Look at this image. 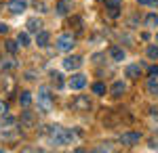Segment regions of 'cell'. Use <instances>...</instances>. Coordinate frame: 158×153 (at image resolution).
Wrapping results in <instances>:
<instances>
[{
    "mask_svg": "<svg viewBox=\"0 0 158 153\" xmlns=\"http://www.w3.org/2000/svg\"><path fill=\"white\" fill-rule=\"evenodd\" d=\"M93 92H95V94H106V86H103L101 82L93 84Z\"/></svg>",
    "mask_w": 158,
    "mask_h": 153,
    "instance_id": "obj_24",
    "label": "cell"
},
{
    "mask_svg": "<svg viewBox=\"0 0 158 153\" xmlns=\"http://www.w3.org/2000/svg\"><path fill=\"white\" fill-rule=\"evenodd\" d=\"M38 109H40V113H49L53 109V96H51L47 86H42L38 90Z\"/></svg>",
    "mask_w": 158,
    "mask_h": 153,
    "instance_id": "obj_2",
    "label": "cell"
},
{
    "mask_svg": "<svg viewBox=\"0 0 158 153\" xmlns=\"http://www.w3.org/2000/svg\"><path fill=\"white\" fill-rule=\"evenodd\" d=\"M139 4H150V0H137Z\"/></svg>",
    "mask_w": 158,
    "mask_h": 153,
    "instance_id": "obj_33",
    "label": "cell"
},
{
    "mask_svg": "<svg viewBox=\"0 0 158 153\" xmlns=\"http://www.w3.org/2000/svg\"><path fill=\"white\" fill-rule=\"evenodd\" d=\"M108 15L112 17V19H116V17L120 15V9H108Z\"/></svg>",
    "mask_w": 158,
    "mask_h": 153,
    "instance_id": "obj_28",
    "label": "cell"
},
{
    "mask_svg": "<svg viewBox=\"0 0 158 153\" xmlns=\"http://www.w3.org/2000/svg\"><path fill=\"white\" fill-rule=\"evenodd\" d=\"M146 53H148V57H150L152 61H156V59H158V46H156V44H150Z\"/></svg>",
    "mask_w": 158,
    "mask_h": 153,
    "instance_id": "obj_22",
    "label": "cell"
},
{
    "mask_svg": "<svg viewBox=\"0 0 158 153\" xmlns=\"http://www.w3.org/2000/svg\"><path fill=\"white\" fill-rule=\"evenodd\" d=\"M55 46H57V50H61V53H70V50L76 46V38H74L72 34H61V36H57V40H55Z\"/></svg>",
    "mask_w": 158,
    "mask_h": 153,
    "instance_id": "obj_3",
    "label": "cell"
},
{
    "mask_svg": "<svg viewBox=\"0 0 158 153\" xmlns=\"http://www.w3.org/2000/svg\"><path fill=\"white\" fill-rule=\"evenodd\" d=\"M49 141L53 143L55 147L68 145V143L74 141V132H70L68 128H61V126H51L49 128Z\"/></svg>",
    "mask_w": 158,
    "mask_h": 153,
    "instance_id": "obj_1",
    "label": "cell"
},
{
    "mask_svg": "<svg viewBox=\"0 0 158 153\" xmlns=\"http://www.w3.org/2000/svg\"><path fill=\"white\" fill-rule=\"evenodd\" d=\"M25 6H27V2H25V0H11L6 9H9L13 15H19V13L25 11Z\"/></svg>",
    "mask_w": 158,
    "mask_h": 153,
    "instance_id": "obj_8",
    "label": "cell"
},
{
    "mask_svg": "<svg viewBox=\"0 0 158 153\" xmlns=\"http://www.w3.org/2000/svg\"><path fill=\"white\" fill-rule=\"evenodd\" d=\"M156 42H158V34H156Z\"/></svg>",
    "mask_w": 158,
    "mask_h": 153,
    "instance_id": "obj_35",
    "label": "cell"
},
{
    "mask_svg": "<svg viewBox=\"0 0 158 153\" xmlns=\"http://www.w3.org/2000/svg\"><path fill=\"white\" fill-rule=\"evenodd\" d=\"M49 32H44V29H40V32H38L36 34V44L38 46H47V44H49Z\"/></svg>",
    "mask_w": 158,
    "mask_h": 153,
    "instance_id": "obj_14",
    "label": "cell"
},
{
    "mask_svg": "<svg viewBox=\"0 0 158 153\" xmlns=\"http://www.w3.org/2000/svg\"><path fill=\"white\" fill-rule=\"evenodd\" d=\"M108 9H120V0H103Z\"/></svg>",
    "mask_w": 158,
    "mask_h": 153,
    "instance_id": "obj_26",
    "label": "cell"
},
{
    "mask_svg": "<svg viewBox=\"0 0 158 153\" xmlns=\"http://www.w3.org/2000/svg\"><path fill=\"white\" fill-rule=\"evenodd\" d=\"M124 90H127L124 82H114V84H112V90H110V92H112V96H120Z\"/></svg>",
    "mask_w": 158,
    "mask_h": 153,
    "instance_id": "obj_15",
    "label": "cell"
},
{
    "mask_svg": "<svg viewBox=\"0 0 158 153\" xmlns=\"http://www.w3.org/2000/svg\"><path fill=\"white\" fill-rule=\"evenodd\" d=\"M13 124H15V120H13L11 116L4 113V118H2V126H13Z\"/></svg>",
    "mask_w": 158,
    "mask_h": 153,
    "instance_id": "obj_27",
    "label": "cell"
},
{
    "mask_svg": "<svg viewBox=\"0 0 158 153\" xmlns=\"http://www.w3.org/2000/svg\"><path fill=\"white\" fill-rule=\"evenodd\" d=\"M17 42H19V46H27V44H30V34H27V32H19Z\"/></svg>",
    "mask_w": 158,
    "mask_h": 153,
    "instance_id": "obj_18",
    "label": "cell"
},
{
    "mask_svg": "<svg viewBox=\"0 0 158 153\" xmlns=\"http://www.w3.org/2000/svg\"><path fill=\"white\" fill-rule=\"evenodd\" d=\"M85 84H86V76H82V73H74L70 78V88H74V90L85 88Z\"/></svg>",
    "mask_w": 158,
    "mask_h": 153,
    "instance_id": "obj_7",
    "label": "cell"
},
{
    "mask_svg": "<svg viewBox=\"0 0 158 153\" xmlns=\"http://www.w3.org/2000/svg\"><path fill=\"white\" fill-rule=\"evenodd\" d=\"M6 111H9V105H6V103H2V101H0V116H4V113H6Z\"/></svg>",
    "mask_w": 158,
    "mask_h": 153,
    "instance_id": "obj_30",
    "label": "cell"
},
{
    "mask_svg": "<svg viewBox=\"0 0 158 153\" xmlns=\"http://www.w3.org/2000/svg\"><path fill=\"white\" fill-rule=\"evenodd\" d=\"M51 78H53V84H55L57 88H63V76H61L59 71H53Z\"/></svg>",
    "mask_w": 158,
    "mask_h": 153,
    "instance_id": "obj_20",
    "label": "cell"
},
{
    "mask_svg": "<svg viewBox=\"0 0 158 153\" xmlns=\"http://www.w3.org/2000/svg\"><path fill=\"white\" fill-rule=\"evenodd\" d=\"M34 76H36L34 71H27V73H25V80H34Z\"/></svg>",
    "mask_w": 158,
    "mask_h": 153,
    "instance_id": "obj_32",
    "label": "cell"
},
{
    "mask_svg": "<svg viewBox=\"0 0 158 153\" xmlns=\"http://www.w3.org/2000/svg\"><path fill=\"white\" fill-rule=\"evenodd\" d=\"M72 25H76V29H82V19H80V17H74V19H70V27H72Z\"/></svg>",
    "mask_w": 158,
    "mask_h": 153,
    "instance_id": "obj_25",
    "label": "cell"
},
{
    "mask_svg": "<svg viewBox=\"0 0 158 153\" xmlns=\"http://www.w3.org/2000/svg\"><path fill=\"white\" fill-rule=\"evenodd\" d=\"M143 23H146V27L154 29V27L158 25V17H156V13H150V15L146 17V21H143Z\"/></svg>",
    "mask_w": 158,
    "mask_h": 153,
    "instance_id": "obj_17",
    "label": "cell"
},
{
    "mask_svg": "<svg viewBox=\"0 0 158 153\" xmlns=\"http://www.w3.org/2000/svg\"><path fill=\"white\" fill-rule=\"evenodd\" d=\"M55 11H57V15H68V13L72 11V2L70 0H59L57 6H55Z\"/></svg>",
    "mask_w": 158,
    "mask_h": 153,
    "instance_id": "obj_12",
    "label": "cell"
},
{
    "mask_svg": "<svg viewBox=\"0 0 158 153\" xmlns=\"http://www.w3.org/2000/svg\"><path fill=\"white\" fill-rule=\"evenodd\" d=\"M4 48L11 53V55H15L17 53V48H19V42H13V40H4Z\"/></svg>",
    "mask_w": 158,
    "mask_h": 153,
    "instance_id": "obj_21",
    "label": "cell"
},
{
    "mask_svg": "<svg viewBox=\"0 0 158 153\" xmlns=\"http://www.w3.org/2000/svg\"><path fill=\"white\" fill-rule=\"evenodd\" d=\"M124 57H127V53H124L120 46H110V59L112 61L120 63V61H124Z\"/></svg>",
    "mask_w": 158,
    "mask_h": 153,
    "instance_id": "obj_10",
    "label": "cell"
},
{
    "mask_svg": "<svg viewBox=\"0 0 158 153\" xmlns=\"http://www.w3.org/2000/svg\"><path fill=\"white\" fill-rule=\"evenodd\" d=\"M112 149H114V147H112V145H110V143H106V145H103V147H97V149H95V151H112Z\"/></svg>",
    "mask_w": 158,
    "mask_h": 153,
    "instance_id": "obj_29",
    "label": "cell"
},
{
    "mask_svg": "<svg viewBox=\"0 0 158 153\" xmlns=\"http://www.w3.org/2000/svg\"><path fill=\"white\" fill-rule=\"evenodd\" d=\"M25 27H27V32H34V34H38V32L42 29V21H40L38 17H32V19H27Z\"/></svg>",
    "mask_w": 158,
    "mask_h": 153,
    "instance_id": "obj_11",
    "label": "cell"
},
{
    "mask_svg": "<svg viewBox=\"0 0 158 153\" xmlns=\"http://www.w3.org/2000/svg\"><path fill=\"white\" fill-rule=\"evenodd\" d=\"M19 105H21V107H30V105H32V92L23 90V92L19 94Z\"/></svg>",
    "mask_w": 158,
    "mask_h": 153,
    "instance_id": "obj_16",
    "label": "cell"
},
{
    "mask_svg": "<svg viewBox=\"0 0 158 153\" xmlns=\"http://www.w3.org/2000/svg\"><path fill=\"white\" fill-rule=\"evenodd\" d=\"M0 67L2 69H13V67H17V61L15 59H0Z\"/></svg>",
    "mask_w": 158,
    "mask_h": 153,
    "instance_id": "obj_19",
    "label": "cell"
},
{
    "mask_svg": "<svg viewBox=\"0 0 158 153\" xmlns=\"http://www.w3.org/2000/svg\"><path fill=\"white\" fill-rule=\"evenodd\" d=\"M139 76H141V67L139 65H127V78H131V80H139Z\"/></svg>",
    "mask_w": 158,
    "mask_h": 153,
    "instance_id": "obj_13",
    "label": "cell"
},
{
    "mask_svg": "<svg viewBox=\"0 0 158 153\" xmlns=\"http://www.w3.org/2000/svg\"><path fill=\"white\" fill-rule=\"evenodd\" d=\"M148 92L150 94H158V82L156 80H150V82H148Z\"/></svg>",
    "mask_w": 158,
    "mask_h": 153,
    "instance_id": "obj_23",
    "label": "cell"
},
{
    "mask_svg": "<svg viewBox=\"0 0 158 153\" xmlns=\"http://www.w3.org/2000/svg\"><path fill=\"white\" fill-rule=\"evenodd\" d=\"M36 124V116L32 111H23L21 113V128H34Z\"/></svg>",
    "mask_w": 158,
    "mask_h": 153,
    "instance_id": "obj_9",
    "label": "cell"
},
{
    "mask_svg": "<svg viewBox=\"0 0 158 153\" xmlns=\"http://www.w3.org/2000/svg\"><path fill=\"white\" fill-rule=\"evenodd\" d=\"M150 4H152V6H158V0H150Z\"/></svg>",
    "mask_w": 158,
    "mask_h": 153,
    "instance_id": "obj_34",
    "label": "cell"
},
{
    "mask_svg": "<svg viewBox=\"0 0 158 153\" xmlns=\"http://www.w3.org/2000/svg\"><path fill=\"white\" fill-rule=\"evenodd\" d=\"M72 107L76 111H89V109H91V99H89L86 94H78L72 101Z\"/></svg>",
    "mask_w": 158,
    "mask_h": 153,
    "instance_id": "obj_4",
    "label": "cell"
},
{
    "mask_svg": "<svg viewBox=\"0 0 158 153\" xmlns=\"http://www.w3.org/2000/svg\"><path fill=\"white\" fill-rule=\"evenodd\" d=\"M139 139H141L139 132H122L118 141H120V145H124V147H133V145L139 143Z\"/></svg>",
    "mask_w": 158,
    "mask_h": 153,
    "instance_id": "obj_5",
    "label": "cell"
},
{
    "mask_svg": "<svg viewBox=\"0 0 158 153\" xmlns=\"http://www.w3.org/2000/svg\"><path fill=\"white\" fill-rule=\"evenodd\" d=\"M9 32V25L6 23H0V34H6Z\"/></svg>",
    "mask_w": 158,
    "mask_h": 153,
    "instance_id": "obj_31",
    "label": "cell"
},
{
    "mask_svg": "<svg viewBox=\"0 0 158 153\" xmlns=\"http://www.w3.org/2000/svg\"><path fill=\"white\" fill-rule=\"evenodd\" d=\"M80 65H82V57H78V55H74V57H65V59H63V69H68V71L78 69Z\"/></svg>",
    "mask_w": 158,
    "mask_h": 153,
    "instance_id": "obj_6",
    "label": "cell"
}]
</instances>
